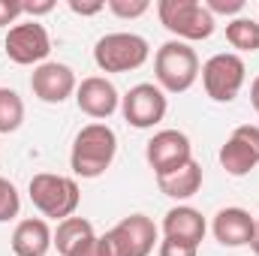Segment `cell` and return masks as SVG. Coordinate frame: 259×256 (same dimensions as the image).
I'll list each match as a JSON object with an SVG mask.
<instances>
[{"instance_id": "cell-6", "label": "cell", "mask_w": 259, "mask_h": 256, "mask_svg": "<svg viewBox=\"0 0 259 256\" xmlns=\"http://www.w3.org/2000/svg\"><path fill=\"white\" fill-rule=\"evenodd\" d=\"M199 72H202L205 94L214 103H232L238 97V91L244 88V78H247L244 61L238 55H232V52H220V55L208 58Z\"/></svg>"}, {"instance_id": "cell-19", "label": "cell", "mask_w": 259, "mask_h": 256, "mask_svg": "<svg viewBox=\"0 0 259 256\" xmlns=\"http://www.w3.org/2000/svg\"><path fill=\"white\" fill-rule=\"evenodd\" d=\"M226 42L238 52H259V21L253 18H232L226 24Z\"/></svg>"}, {"instance_id": "cell-24", "label": "cell", "mask_w": 259, "mask_h": 256, "mask_svg": "<svg viewBox=\"0 0 259 256\" xmlns=\"http://www.w3.org/2000/svg\"><path fill=\"white\" fill-rule=\"evenodd\" d=\"M199 247L187 244V241H178V238H163L160 241V256H196Z\"/></svg>"}, {"instance_id": "cell-14", "label": "cell", "mask_w": 259, "mask_h": 256, "mask_svg": "<svg viewBox=\"0 0 259 256\" xmlns=\"http://www.w3.org/2000/svg\"><path fill=\"white\" fill-rule=\"evenodd\" d=\"M253 226H256V217H250V211L223 208V211L214 214L211 232L223 247H244V244L253 241Z\"/></svg>"}, {"instance_id": "cell-25", "label": "cell", "mask_w": 259, "mask_h": 256, "mask_svg": "<svg viewBox=\"0 0 259 256\" xmlns=\"http://www.w3.org/2000/svg\"><path fill=\"white\" fill-rule=\"evenodd\" d=\"M205 9L217 18V15H238L244 9V0H205Z\"/></svg>"}, {"instance_id": "cell-21", "label": "cell", "mask_w": 259, "mask_h": 256, "mask_svg": "<svg viewBox=\"0 0 259 256\" xmlns=\"http://www.w3.org/2000/svg\"><path fill=\"white\" fill-rule=\"evenodd\" d=\"M18 211H21V199H18L15 184L6 181V178H0V223L18 217Z\"/></svg>"}, {"instance_id": "cell-13", "label": "cell", "mask_w": 259, "mask_h": 256, "mask_svg": "<svg viewBox=\"0 0 259 256\" xmlns=\"http://www.w3.org/2000/svg\"><path fill=\"white\" fill-rule=\"evenodd\" d=\"M75 106L88 118L103 121L118 112L121 97H118V88L106 75H91V78H81V84L75 88Z\"/></svg>"}, {"instance_id": "cell-7", "label": "cell", "mask_w": 259, "mask_h": 256, "mask_svg": "<svg viewBox=\"0 0 259 256\" xmlns=\"http://www.w3.org/2000/svg\"><path fill=\"white\" fill-rule=\"evenodd\" d=\"M121 112H124L130 127L148 130V127H157L166 118L169 100H166V94L157 84L142 81V84H133L130 88L127 97H121Z\"/></svg>"}, {"instance_id": "cell-11", "label": "cell", "mask_w": 259, "mask_h": 256, "mask_svg": "<svg viewBox=\"0 0 259 256\" xmlns=\"http://www.w3.org/2000/svg\"><path fill=\"white\" fill-rule=\"evenodd\" d=\"M220 166L229 175H235V178L250 175L259 166V127L256 124L235 127V133L220 148Z\"/></svg>"}, {"instance_id": "cell-18", "label": "cell", "mask_w": 259, "mask_h": 256, "mask_svg": "<svg viewBox=\"0 0 259 256\" xmlns=\"http://www.w3.org/2000/svg\"><path fill=\"white\" fill-rule=\"evenodd\" d=\"M91 235H94V223L72 214V217H66V220L58 223V229H55V247H58L61 256H72Z\"/></svg>"}, {"instance_id": "cell-12", "label": "cell", "mask_w": 259, "mask_h": 256, "mask_svg": "<svg viewBox=\"0 0 259 256\" xmlns=\"http://www.w3.org/2000/svg\"><path fill=\"white\" fill-rule=\"evenodd\" d=\"M78 81H75V72L66 64H58V61H46L33 69L30 75V91L36 100L49 103V106H61L64 100H69L75 94Z\"/></svg>"}, {"instance_id": "cell-29", "label": "cell", "mask_w": 259, "mask_h": 256, "mask_svg": "<svg viewBox=\"0 0 259 256\" xmlns=\"http://www.w3.org/2000/svg\"><path fill=\"white\" fill-rule=\"evenodd\" d=\"M250 103H253V109H256V115H259V75L253 78V84H250Z\"/></svg>"}, {"instance_id": "cell-5", "label": "cell", "mask_w": 259, "mask_h": 256, "mask_svg": "<svg viewBox=\"0 0 259 256\" xmlns=\"http://www.w3.org/2000/svg\"><path fill=\"white\" fill-rule=\"evenodd\" d=\"M151 46L139 33H106L94 46V61L103 72H130L148 61Z\"/></svg>"}, {"instance_id": "cell-3", "label": "cell", "mask_w": 259, "mask_h": 256, "mask_svg": "<svg viewBox=\"0 0 259 256\" xmlns=\"http://www.w3.org/2000/svg\"><path fill=\"white\" fill-rule=\"evenodd\" d=\"M30 202L33 208L42 214V217H52V220H66L75 214L78 202H81V193L78 184L66 175H52V172H39L30 178Z\"/></svg>"}, {"instance_id": "cell-2", "label": "cell", "mask_w": 259, "mask_h": 256, "mask_svg": "<svg viewBox=\"0 0 259 256\" xmlns=\"http://www.w3.org/2000/svg\"><path fill=\"white\" fill-rule=\"evenodd\" d=\"M154 75L163 94H184L199 78V58L187 42L169 39L154 55Z\"/></svg>"}, {"instance_id": "cell-16", "label": "cell", "mask_w": 259, "mask_h": 256, "mask_svg": "<svg viewBox=\"0 0 259 256\" xmlns=\"http://www.w3.org/2000/svg\"><path fill=\"white\" fill-rule=\"evenodd\" d=\"M163 232L166 238H178V241H187V244H202L205 232H208V223L202 217V211H196L190 205H178V208H169L166 217H163Z\"/></svg>"}, {"instance_id": "cell-20", "label": "cell", "mask_w": 259, "mask_h": 256, "mask_svg": "<svg viewBox=\"0 0 259 256\" xmlns=\"http://www.w3.org/2000/svg\"><path fill=\"white\" fill-rule=\"evenodd\" d=\"M24 124V100L12 88H0V133H15Z\"/></svg>"}, {"instance_id": "cell-8", "label": "cell", "mask_w": 259, "mask_h": 256, "mask_svg": "<svg viewBox=\"0 0 259 256\" xmlns=\"http://www.w3.org/2000/svg\"><path fill=\"white\" fill-rule=\"evenodd\" d=\"M145 160H148V166L154 169L157 178L172 175L175 169H181L184 163L193 160V148H190L187 133H181V130H160V133H154V139L145 148Z\"/></svg>"}, {"instance_id": "cell-27", "label": "cell", "mask_w": 259, "mask_h": 256, "mask_svg": "<svg viewBox=\"0 0 259 256\" xmlns=\"http://www.w3.org/2000/svg\"><path fill=\"white\" fill-rule=\"evenodd\" d=\"M66 6H69L75 15H97V12L106 9L103 0H66Z\"/></svg>"}, {"instance_id": "cell-9", "label": "cell", "mask_w": 259, "mask_h": 256, "mask_svg": "<svg viewBox=\"0 0 259 256\" xmlns=\"http://www.w3.org/2000/svg\"><path fill=\"white\" fill-rule=\"evenodd\" d=\"M6 58L18 66H39L46 64L49 52H52V39L49 30L39 21H24V24H12L6 33Z\"/></svg>"}, {"instance_id": "cell-10", "label": "cell", "mask_w": 259, "mask_h": 256, "mask_svg": "<svg viewBox=\"0 0 259 256\" xmlns=\"http://www.w3.org/2000/svg\"><path fill=\"white\" fill-rule=\"evenodd\" d=\"M112 256H148L157 244V226L145 214H130L106 232Z\"/></svg>"}, {"instance_id": "cell-4", "label": "cell", "mask_w": 259, "mask_h": 256, "mask_svg": "<svg viewBox=\"0 0 259 256\" xmlns=\"http://www.w3.org/2000/svg\"><path fill=\"white\" fill-rule=\"evenodd\" d=\"M157 15H160V24L169 33H175L181 42L208 39L217 27V18L199 0H160Z\"/></svg>"}, {"instance_id": "cell-1", "label": "cell", "mask_w": 259, "mask_h": 256, "mask_svg": "<svg viewBox=\"0 0 259 256\" xmlns=\"http://www.w3.org/2000/svg\"><path fill=\"white\" fill-rule=\"evenodd\" d=\"M118 154V136L109 124H88L78 130L69 154V169L78 178H100Z\"/></svg>"}, {"instance_id": "cell-23", "label": "cell", "mask_w": 259, "mask_h": 256, "mask_svg": "<svg viewBox=\"0 0 259 256\" xmlns=\"http://www.w3.org/2000/svg\"><path fill=\"white\" fill-rule=\"evenodd\" d=\"M72 256H112V247H109V238L106 235H91Z\"/></svg>"}, {"instance_id": "cell-22", "label": "cell", "mask_w": 259, "mask_h": 256, "mask_svg": "<svg viewBox=\"0 0 259 256\" xmlns=\"http://www.w3.org/2000/svg\"><path fill=\"white\" fill-rule=\"evenodd\" d=\"M109 9L118 18H139L151 9V3L148 0H109Z\"/></svg>"}, {"instance_id": "cell-15", "label": "cell", "mask_w": 259, "mask_h": 256, "mask_svg": "<svg viewBox=\"0 0 259 256\" xmlns=\"http://www.w3.org/2000/svg\"><path fill=\"white\" fill-rule=\"evenodd\" d=\"M12 253L15 256H46L55 244V232L42 217H27L12 232Z\"/></svg>"}, {"instance_id": "cell-28", "label": "cell", "mask_w": 259, "mask_h": 256, "mask_svg": "<svg viewBox=\"0 0 259 256\" xmlns=\"http://www.w3.org/2000/svg\"><path fill=\"white\" fill-rule=\"evenodd\" d=\"M55 9V0H39V3H24V15H33V21H36V15H46V12H52Z\"/></svg>"}, {"instance_id": "cell-17", "label": "cell", "mask_w": 259, "mask_h": 256, "mask_svg": "<svg viewBox=\"0 0 259 256\" xmlns=\"http://www.w3.org/2000/svg\"><path fill=\"white\" fill-rule=\"evenodd\" d=\"M157 187L163 196H169V199H190L199 193L202 187V166L190 160V163H184L181 169H175L172 175H163V178H157Z\"/></svg>"}, {"instance_id": "cell-30", "label": "cell", "mask_w": 259, "mask_h": 256, "mask_svg": "<svg viewBox=\"0 0 259 256\" xmlns=\"http://www.w3.org/2000/svg\"><path fill=\"white\" fill-rule=\"evenodd\" d=\"M250 250L259 256V217H256V226H253V241H250Z\"/></svg>"}, {"instance_id": "cell-26", "label": "cell", "mask_w": 259, "mask_h": 256, "mask_svg": "<svg viewBox=\"0 0 259 256\" xmlns=\"http://www.w3.org/2000/svg\"><path fill=\"white\" fill-rule=\"evenodd\" d=\"M18 15H24V3H18V0H0V27L15 24Z\"/></svg>"}]
</instances>
